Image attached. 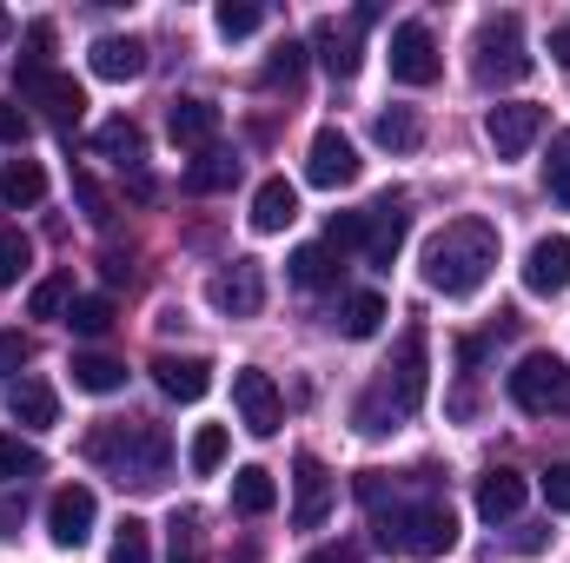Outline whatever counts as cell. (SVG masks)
<instances>
[{
  "label": "cell",
  "mask_w": 570,
  "mask_h": 563,
  "mask_svg": "<svg viewBox=\"0 0 570 563\" xmlns=\"http://www.w3.org/2000/svg\"><path fill=\"white\" fill-rule=\"evenodd\" d=\"M40 471H47V457H40L27 437L7 431V437H0V484H27V477H40Z\"/></svg>",
  "instance_id": "cell-33"
},
{
  "label": "cell",
  "mask_w": 570,
  "mask_h": 563,
  "mask_svg": "<svg viewBox=\"0 0 570 563\" xmlns=\"http://www.w3.org/2000/svg\"><path fill=\"white\" fill-rule=\"evenodd\" d=\"M53 47H60L53 20H33V27L20 33V73H53Z\"/></svg>",
  "instance_id": "cell-35"
},
{
  "label": "cell",
  "mask_w": 570,
  "mask_h": 563,
  "mask_svg": "<svg viewBox=\"0 0 570 563\" xmlns=\"http://www.w3.org/2000/svg\"><path fill=\"white\" fill-rule=\"evenodd\" d=\"M153 385H159L166 398H179V405H199V398L213 392V358H199V352H186V358L159 352V358H153Z\"/></svg>",
  "instance_id": "cell-17"
},
{
  "label": "cell",
  "mask_w": 570,
  "mask_h": 563,
  "mask_svg": "<svg viewBox=\"0 0 570 563\" xmlns=\"http://www.w3.org/2000/svg\"><path fill=\"white\" fill-rule=\"evenodd\" d=\"M27 266H33V246H27V233H20V226H0V285H13Z\"/></svg>",
  "instance_id": "cell-39"
},
{
  "label": "cell",
  "mask_w": 570,
  "mask_h": 563,
  "mask_svg": "<svg viewBox=\"0 0 570 563\" xmlns=\"http://www.w3.org/2000/svg\"><path fill=\"white\" fill-rule=\"evenodd\" d=\"M358 172H365V159H358V146L345 140L338 127H318V134H312V152H305V179H312V186L338 192V186H352Z\"/></svg>",
  "instance_id": "cell-13"
},
{
  "label": "cell",
  "mask_w": 570,
  "mask_h": 563,
  "mask_svg": "<svg viewBox=\"0 0 570 563\" xmlns=\"http://www.w3.org/2000/svg\"><path fill=\"white\" fill-rule=\"evenodd\" d=\"M7 412H13V424H27V431H53L60 424V398H53L47 378H20V385H7Z\"/></svg>",
  "instance_id": "cell-20"
},
{
  "label": "cell",
  "mask_w": 570,
  "mask_h": 563,
  "mask_svg": "<svg viewBox=\"0 0 570 563\" xmlns=\"http://www.w3.org/2000/svg\"><path fill=\"white\" fill-rule=\"evenodd\" d=\"M279 504V484H273V471H259V464H239L233 471V511L239 517H266Z\"/></svg>",
  "instance_id": "cell-25"
},
{
  "label": "cell",
  "mask_w": 570,
  "mask_h": 563,
  "mask_svg": "<svg viewBox=\"0 0 570 563\" xmlns=\"http://www.w3.org/2000/svg\"><path fill=\"white\" fill-rule=\"evenodd\" d=\"M87 67H94L100 80H140L146 73V40L140 33H100V40L87 47Z\"/></svg>",
  "instance_id": "cell-18"
},
{
  "label": "cell",
  "mask_w": 570,
  "mask_h": 563,
  "mask_svg": "<svg viewBox=\"0 0 570 563\" xmlns=\"http://www.w3.org/2000/svg\"><path fill=\"white\" fill-rule=\"evenodd\" d=\"M285 273H292V285H298V292H325V285L338 279L345 266H338V253H332V246H298V253L285 259Z\"/></svg>",
  "instance_id": "cell-26"
},
{
  "label": "cell",
  "mask_w": 570,
  "mask_h": 563,
  "mask_svg": "<svg viewBox=\"0 0 570 563\" xmlns=\"http://www.w3.org/2000/svg\"><path fill=\"white\" fill-rule=\"evenodd\" d=\"M392 80L399 87H431L438 73H444V53H438V40H431L425 20H405V27H392Z\"/></svg>",
  "instance_id": "cell-7"
},
{
  "label": "cell",
  "mask_w": 570,
  "mask_h": 563,
  "mask_svg": "<svg viewBox=\"0 0 570 563\" xmlns=\"http://www.w3.org/2000/svg\"><path fill=\"white\" fill-rule=\"evenodd\" d=\"M379 20V7H358L352 20H318L312 27V47H318V60H325V73L332 80H352L358 73V33Z\"/></svg>",
  "instance_id": "cell-12"
},
{
  "label": "cell",
  "mask_w": 570,
  "mask_h": 563,
  "mask_svg": "<svg viewBox=\"0 0 570 563\" xmlns=\"http://www.w3.org/2000/svg\"><path fill=\"white\" fill-rule=\"evenodd\" d=\"M226 424H199L193 431V444H186V464H193V477H219V464H226Z\"/></svg>",
  "instance_id": "cell-32"
},
{
  "label": "cell",
  "mask_w": 570,
  "mask_h": 563,
  "mask_svg": "<svg viewBox=\"0 0 570 563\" xmlns=\"http://www.w3.org/2000/svg\"><path fill=\"white\" fill-rule=\"evenodd\" d=\"M524 511V477L518 471H484L478 477V517L484 524H511Z\"/></svg>",
  "instance_id": "cell-21"
},
{
  "label": "cell",
  "mask_w": 570,
  "mask_h": 563,
  "mask_svg": "<svg viewBox=\"0 0 570 563\" xmlns=\"http://www.w3.org/2000/svg\"><path fill=\"white\" fill-rule=\"evenodd\" d=\"M67 372H73V385H80V392H94V398H114V392L127 385V365H120V358H107V352H73V365H67Z\"/></svg>",
  "instance_id": "cell-24"
},
{
  "label": "cell",
  "mask_w": 570,
  "mask_h": 563,
  "mask_svg": "<svg viewBox=\"0 0 570 563\" xmlns=\"http://www.w3.org/2000/svg\"><path fill=\"white\" fill-rule=\"evenodd\" d=\"M338 325H345V338H372V332L385 325V298H379V292H352L345 312H338Z\"/></svg>",
  "instance_id": "cell-36"
},
{
  "label": "cell",
  "mask_w": 570,
  "mask_h": 563,
  "mask_svg": "<svg viewBox=\"0 0 570 563\" xmlns=\"http://www.w3.org/2000/svg\"><path fill=\"white\" fill-rule=\"evenodd\" d=\"M67 325H73L80 338H100V332L114 325V298H100V292H87V298H73V312H67Z\"/></svg>",
  "instance_id": "cell-37"
},
{
  "label": "cell",
  "mask_w": 570,
  "mask_h": 563,
  "mask_svg": "<svg viewBox=\"0 0 570 563\" xmlns=\"http://www.w3.org/2000/svg\"><path fill=\"white\" fill-rule=\"evenodd\" d=\"M551 60L570 73V27H558V33H551Z\"/></svg>",
  "instance_id": "cell-48"
},
{
  "label": "cell",
  "mask_w": 570,
  "mask_h": 563,
  "mask_svg": "<svg viewBox=\"0 0 570 563\" xmlns=\"http://www.w3.org/2000/svg\"><path fill=\"white\" fill-rule=\"evenodd\" d=\"M298 219V186L292 179H266L253 192V233H285Z\"/></svg>",
  "instance_id": "cell-23"
},
{
  "label": "cell",
  "mask_w": 570,
  "mask_h": 563,
  "mask_svg": "<svg viewBox=\"0 0 570 563\" xmlns=\"http://www.w3.org/2000/svg\"><path fill=\"white\" fill-rule=\"evenodd\" d=\"M0 40H7V13H0Z\"/></svg>",
  "instance_id": "cell-51"
},
{
  "label": "cell",
  "mask_w": 570,
  "mask_h": 563,
  "mask_svg": "<svg viewBox=\"0 0 570 563\" xmlns=\"http://www.w3.org/2000/svg\"><path fill=\"white\" fill-rule=\"evenodd\" d=\"M524 292H538V298L570 292V233H544V239L524 253Z\"/></svg>",
  "instance_id": "cell-16"
},
{
  "label": "cell",
  "mask_w": 570,
  "mask_h": 563,
  "mask_svg": "<svg viewBox=\"0 0 570 563\" xmlns=\"http://www.w3.org/2000/svg\"><path fill=\"white\" fill-rule=\"evenodd\" d=\"M239 179V159L233 152H219V146H206L193 166H186V192H226Z\"/></svg>",
  "instance_id": "cell-30"
},
{
  "label": "cell",
  "mask_w": 570,
  "mask_h": 563,
  "mask_svg": "<svg viewBox=\"0 0 570 563\" xmlns=\"http://www.w3.org/2000/svg\"><path fill=\"white\" fill-rule=\"evenodd\" d=\"M166 134L179 146H213V134H219V107L213 100H173V113H166Z\"/></svg>",
  "instance_id": "cell-22"
},
{
  "label": "cell",
  "mask_w": 570,
  "mask_h": 563,
  "mask_svg": "<svg viewBox=\"0 0 570 563\" xmlns=\"http://www.w3.org/2000/svg\"><path fill=\"white\" fill-rule=\"evenodd\" d=\"M504 385H511L518 412H531V418H570V365L558 352H524Z\"/></svg>",
  "instance_id": "cell-4"
},
{
  "label": "cell",
  "mask_w": 570,
  "mask_h": 563,
  "mask_svg": "<svg viewBox=\"0 0 570 563\" xmlns=\"http://www.w3.org/2000/svg\"><path fill=\"white\" fill-rule=\"evenodd\" d=\"M206 298H213L226 318H253V312L266 305V273H259V259H233L219 279L206 285Z\"/></svg>",
  "instance_id": "cell-15"
},
{
  "label": "cell",
  "mask_w": 570,
  "mask_h": 563,
  "mask_svg": "<svg viewBox=\"0 0 570 563\" xmlns=\"http://www.w3.org/2000/svg\"><path fill=\"white\" fill-rule=\"evenodd\" d=\"M372 134H379L385 152H419V146H425V120H419L412 107H385V113L372 120Z\"/></svg>",
  "instance_id": "cell-29"
},
{
  "label": "cell",
  "mask_w": 570,
  "mask_h": 563,
  "mask_svg": "<svg viewBox=\"0 0 570 563\" xmlns=\"http://www.w3.org/2000/svg\"><path fill=\"white\" fill-rule=\"evenodd\" d=\"M73 199H80V213H87L94 226H107V219H114V199L100 192V179H94V172H73Z\"/></svg>",
  "instance_id": "cell-43"
},
{
  "label": "cell",
  "mask_w": 570,
  "mask_h": 563,
  "mask_svg": "<svg viewBox=\"0 0 570 563\" xmlns=\"http://www.w3.org/2000/svg\"><path fill=\"white\" fill-rule=\"evenodd\" d=\"M47 199V172L33 159H7L0 166V206H40Z\"/></svg>",
  "instance_id": "cell-27"
},
{
  "label": "cell",
  "mask_w": 570,
  "mask_h": 563,
  "mask_svg": "<svg viewBox=\"0 0 570 563\" xmlns=\"http://www.w3.org/2000/svg\"><path fill=\"white\" fill-rule=\"evenodd\" d=\"M94 146H100V159H114V166H134V172L146 166V134L134 120H107V127L94 134Z\"/></svg>",
  "instance_id": "cell-28"
},
{
  "label": "cell",
  "mask_w": 570,
  "mask_h": 563,
  "mask_svg": "<svg viewBox=\"0 0 570 563\" xmlns=\"http://www.w3.org/2000/svg\"><path fill=\"white\" fill-rule=\"evenodd\" d=\"M107 563H153V531H146L140 517H127V524H120L114 557H107Z\"/></svg>",
  "instance_id": "cell-40"
},
{
  "label": "cell",
  "mask_w": 570,
  "mask_h": 563,
  "mask_svg": "<svg viewBox=\"0 0 570 563\" xmlns=\"http://www.w3.org/2000/svg\"><path fill=\"white\" fill-rule=\"evenodd\" d=\"M20 107H47V120L73 134L87 113V87L73 73H20Z\"/></svg>",
  "instance_id": "cell-9"
},
{
  "label": "cell",
  "mask_w": 570,
  "mask_h": 563,
  "mask_svg": "<svg viewBox=\"0 0 570 563\" xmlns=\"http://www.w3.org/2000/svg\"><path fill=\"white\" fill-rule=\"evenodd\" d=\"M233 405H239V424L253 431V437H273L285 424V398L279 385H273V372H233Z\"/></svg>",
  "instance_id": "cell-11"
},
{
  "label": "cell",
  "mask_w": 570,
  "mask_h": 563,
  "mask_svg": "<svg viewBox=\"0 0 570 563\" xmlns=\"http://www.w3.org/2000/svg\"><path fill=\"white\" fill-rule=\"evenodd\" d=\"M372 392H379V405H385L392 418H412V412L425 405L431 372H425V332H419V325L399 338V352H392V365H385V378H379Z\"/></svg>",
  "instance_id": "cell-6"
},
{
  "label": "cell",
  "mask_w": 570,
  "mask_h": 563,
  "mask_svg": "<svg viewBox=\"0 0 570 563\" xmlns=\"http://www.w3.org/2000/svg\"><path fill=\"white\" fill-rule=\"evenodd\" d=\"M471 53H478V60H471L478 87H511V80H524V73H531L524 20H518V13H491V20L478 27V47H471Z\"/></svg>",
  "instance_id": "cell-5"
},
{
  "label": "cell",
  "mask_w": 570,
  "mask_h": 563,
  "mask_svg": "<svg viewBox=\"0 0 570 563\" xmlns=\"http://www.w3.org/2000/svg\"><path fill=\"white\" fill-rule=\"evenodd\" d=\"M405 226H412V219H405V213H399L392 199L365 206V259H372L379 273H385V266L399 259V246H405Z\"/></svg>",
  "instance_id": "cell-19"
},
{
  "label": "cell",
  "mask_w": 570,
  "mask_h": 563,
  "mask_svg": "<svg viewBox=\"0 0 570 563\" xmlns=\"http://www.w3.org/2000/svg\"><path fill=\"white\" fill-rule=\"evenodd\" d=\"M379 537L399 544L405 557H444L458 544V517L444 497H425V504H392V517H379Z\"/></svg>",
  "instance_id": "cell-3"
},
{
  "label": "cell",
  "mask_w": 570,
  "mask_h": 563,
  "mask_svg": "<svg viewBox=\"0 0 570 563\" xmlns=\"http://www.w3.org/2000/svg\"><path fill=\"white\" fill-rule=\"evenodd\" d=\"M213 27H219L226 40H246V33L266 27V7H259V0H219V7H213Z\"/></svg>",
  "instance_id": "cell-34"
},
{
  "label": "cell",
  "mask_w": 570,
  "mask_h": 563,
  "mask_svg": "<svg viewBox=\"0 0 570 563\" xmlns=\"http://www.w3.org/2000/svg\"><path fill=\"white\" fill-rule=\"evenodd\" d=\"M94 464H107L120 484H159L173 471V437L159 431L153 418H134V424H100L87 437Z\"/></svg>",
  "instance_id": "cell-2"
},
{
  "label": "cell",
  "mask_w": 570,
  "mask_h": 563,
  "mask_svg": "<svg viewBox=\"0 0 570 563\" xmlns=\"http://www.w3.org/2000/svg\"><path fill=\"white\" fill-rule=\"evenodd\" d=\"M544 186H551V199L570 213V134L551 140V159H544Z\"/></svg>",
  "instance_id": "cell-41"
},
{
  "label": "cell",
  "mask_w": 570,
  "mask_h": 563,
  "mask_svg": "<svg viewBox=\"0 0 570 563\" xmlns=\"http://www.w3.org/2000/svg\"><path fill=\"white\" fill-rule=\"evenodd\" d=\"M538 134H544V107L538 100H504V107L484 113V140H491L498 159H524L538 146Z\"/></svg>",
  "instance_id": "cell-8"
},
{
  "label": "cell",
  "mask_w": 570,
  "mask_h": 563,
  "mask_svg": "<svg viewBox=\"0 0 570 563\" xmlns=\"http://www.w3.org/2000/svg\"><path fill=\"white\" fill-rule=\"evenodd\" d=\"M20 365H27V338H20V332H0V385H7Z\"/></svg>",
  "instance_id": "cell-46"
},
{
  "label": "cell",
  "mask_w": 570,
  "mask_h": 563,
  "mask_svg": "<svg viewBox=\"0 0 570 563\" xmlns=\"http://www.w3.org/2000/svg\"><path fill=\"white\" fill-rule=\"evenodd\" d=\"M498 266V226L491 219H451L425 239V285L444 298H471Z\"/></svg>",
  "instance_id": "cell-1"
},
{
  "label": "cell",
  "mask_w": 570,
  "mask_h": 563,
  "mask_svg": "<svg viewBox=\"0 0 570 563\" xmlns=\"http://www.w3.org/2000/svg\"><path fill=\"white\" fill-rule=\"evenodd\" d=\"M305 563H345V557H332V551H318V557H305Z\"/></svg>",
  "instance_id": "cell-50"
},
{
  "label": "cell",
  "mask_w": 570,
  "mask_h": 563,
  "mask_svg": "<svg viewBox=\"0 0 570 563\" xmlns=\"http://www.w3.org/2000/svg\"><path fill=\"white\" fill-rule=\"evenodd\" d=\"M544 504H551L558 517H570V464H551V471H544Z\"/></svg>",
  "instance_id": "cell-45"
},
{
  "label": "cell",
  "mask_w": 570,
  "mask_h": 563,
  "mask_svg": "<svg viewBox=\"0 0 570 563\" xmlns=\"http://www.w3.org/2000/svg\"><path fill=\"white\" fill-rule=\"evenodd\" d=\"M20 531V504H0V537H13Z\"/></svg>",
  "instance_id": "cell-49"
},
{
  "label": "cell",
  "mask_w": 570,
  "mask_h": 563,
  "mask_svg": "<svg viewBox=\"0 0 570 563\" xmlns=\"http://www.w3.org/2000/svg\"><path fill=\"white\" fill-rule=\"evenodd\" d=\"M73 298H80V292H73V273H47V279L27 292V318H67Z\"/></svg>",
  "instance_id": "cell-31"
},
{
  "label": "cell",
  "mask_w": 570,
  "mask_h": 563,
  "mask_svg": "<svg viewBox=\"0 0 570 563\" xmlns=\"http://www.w3.org/2000/svg\"><path fill=\"white\" fill-rule=\"evenodd\" d=\"M94 524H100V497H94L87 484H60L53 504H47V537H53L60 551H80V544L94 537Z\"/></svg>",
  "instance_id": "cell-10"
},
{
  "label": "cell",
  "mask_w": 570,
  "mask_h": 563,
  "mask_svg": "<svg viewBox=\"0 0 570 563\" xmlns=\"http://www.w3.org/2000/svg\"><path fill=\"white\" fill-rule=\"evenodd\" d=\"M325 517H332V471L312 451H298L292 457V524L298 531H318Z\"/></svg>",
  "instance_id": "cell-14"
},
{
  "label": "cell",
  "mask_w": 570,
  "mask_h": 563,
  "mask_svg": "<svg viewBox=\"0 0 570 563\" xmlns=\"http://www.w3.org/2000/svg\"><path fill=\"white\" fill-rule=\"evenodd\" d=\"M100 273H107V285H127V279H134V266H127V253H107V259H100Z\"/></svg>",
  "instance_id": "cell-47"
},
{
  "label": "cell",
  "mask_w": 570,
  "mask_h": 563,
  "mask_svg": "<svg viewBox=\"0 0 570 563\" xmlns=\"http://www.w3.org/2000/svg\"><path fill=\"white\" fill-rule=\"evenodd\" d=\"M298 73H305V40H279L266 60V87H298Z\"/></svg>",
  "instance_id": "cell-38"
},
{
  "label": "cell",
  "mask_w": 570,
  "mask_h": 563,
  "mask_svg": "<svg viewBox=\"0 0 570 563\" xmlns=\"http://www.w3.org/2000/svg\"><path fill=\"white\" fill-rule=\"evenodd\" d=\"M27 134H33V113L20 100H0V146H27Z\"/></svg>",
  "instance_id": "cell-44"
},
{
  "label": "cell",
  "mask_w": 570,
  "mask_h": 563,
  "mask_svg": "<svg viewBox=\"0 0 570 563\" xmlns=\"http://www.w3.org/2000/svg\"><path fill=\"white\" fill-rule=\"evenodd\" d=\"M325 246H332V253H365V213H332Z\"/></svg>",
  "instance_id": "cell-42"
}]
</instances>
